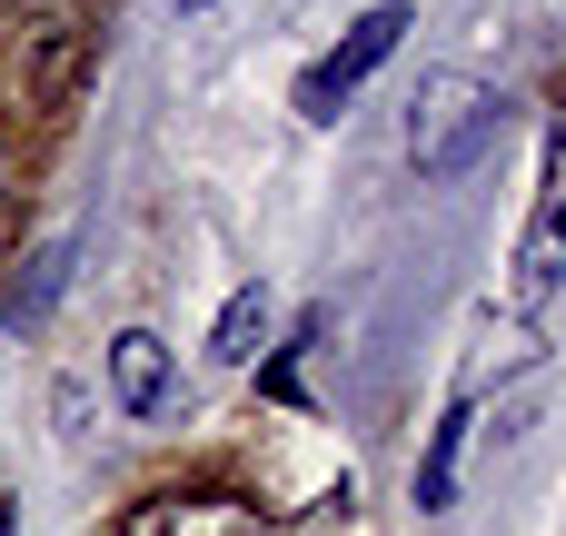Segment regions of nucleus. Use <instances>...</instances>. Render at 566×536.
<instances>
[{
    "label": "nucleus",
    "mask_w": 566,
    "mask_h": 536,
    "mask_svg": "<svg viewBox=\"0 0 566 536\" xmlns=\"http://www.w3.org/2000/svg\"><path fill=\"white\" fill-rule=\"evenodd\" d=\"M497 90L478 80V70H438L428 90H418V119H408V159H418V179H458V169H478L488 159V139H497Z\"/></svg>",
    "instance_id": "f257e3e1"
},
{
    "label": "nucleus",
    "mask_w": 566,
    "mask_h": 536,
    "mask_svg": "<svg viewBox=\"0 0 566 536\" xmlns=\"http://www.w3.org/2000/svg\"><path fill=\"white\" fill-rule=\"evenodd\" d=\"M408 30H418V20H408V0L358 10V20H348V40H338L328 60H308V70H298V119H318V129H328V119L348 109V90H358V80H368V70H378Z\"/></svg>",
    "instance_id": "f03ea898"
},
{
    "label": "nucleus",
    "mask_w": 566,
    "mask_h": 536,
    "mask_svg": "<svg viewBox=\"0 0 566 536\" xmlns=\"http://www.w3.org/2000/svg\"><path fill=\"white\" fill-rule=\"evenodd\" d=\"M566 278V109L547 129V179H537V219H527V249H517V308H547Z\"/></svg>",
    "instance_id": "7ed1b4c3"
},
{
    "label": "nucleus",
    "mask_w": 566,
    "mask_h": 536,
    "mask_svg": "<svg viewBox=\"0 0 566 536\" xmlns=\"http://www.w3.org/2000/svg\"><path fill=\"white\" fill-rule=\"evenodd\" d=\"M119 536H269V527L239 497H149V507H129Z\"/></svg>",
    "instance_id": "20e7f679"
},
{
    "label": "nucleus",
    "mask_w": 566,
    "mask_h": 536,
    "mask_svg": "<svg viewBox=\"0 0 566 536\" xmlns=\"http://www.w3.org/2000/svg\"><path fill=\"white\" fill-rule=\"evenodd\" d=\"M109 398H119L129 418H159V408H169V348H159L149 328H119V338H109Z\"/></svg>",
    "instance_id": "39448f33"
},
{
    "label": "nucleus",
    "mask_w": 566,
    "mask_h": 536,
    "mask_svg": "<svg viewBox=\"0 0 566 536\" xmlns=\"http://www.w3.org/2000/svg\"><path fill=\"white\" fill-rule=\"evenodd\" d=\"M80 70H90V30H80V20H50V30H40V70H30V99H40V109H70Z\"/></svg>",
    "instance_id": "423d86ee"
},
{
    "label": "nucleus",
    "mask_w": 566,
    "mask_h": 536,
    "mask_svg": "<svg viewBox=\"0 0 566 536\" xmlns=\"http://www.w3.org/2000/svg\"><path fill=\"white\" fill-rule=\"evenodd\" d=\"M468 428H478V408H448V418L428 428V458H418V507H428V517L458 497V467H468Z\"/></svg>",
    "instance_id": "0eeeda50"
},
{
    "label": "nucleus",
    "mask_w": 566,
    "mask_h": 536,
    "mask_svg": "<svg viewBox=\"0 0 566 536\" xmlns=\"http://www.w3.org/2000/svg\"><path fill=\"white\" fill-rule=\"evenodd\" d=\"M259 338H269V298H259V288H239V298L219 308V328H209V358H219V368H249V358H259Z\"/></svg>",
    "instance_id": "6e6552de"
},
{
    "label": "nucleus",
    "mask_w": 566,
    "mask_h": 536,
    "mask_svg": "<svg viewBox=\"0 0 566 536\" xmlns=\"http://www.w3.org/2000/svg\"><path fill=\"white\" fill-rule=\"evenodd\" d=\"M0 536H20V517H10V507H0Z\"/></svg>",
    "instance_id": "1a4fd4ad"
},
{
    "label": "nucleus",
    "mask_w": 566,
    "mask_h": 536,
    "mask_svg": "<svg viewBox=\"0 0 566 536\" xmlns=\"http://www.w3.org/2000/svg\"><path fill=\"white\" fill-rule=\"evenodd\" d=\"M189 10H209V0H189Z\"/></svg>",
    "instance_id": "9d476101"
}]
</instances>
